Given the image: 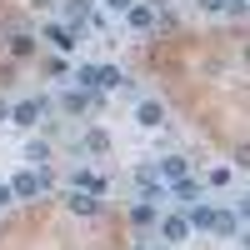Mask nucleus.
Returning a JSON list of instances; mask_svg holds the SVG:
<instances>
[{"label": "nucleus", "mask_w": 250, "mask_h": 250, "mask_svg": "<svg viewBox=\"0 0 250 250\" xmlns=\"http://www.w3.org/2000/svg\"><path fill=\"white\" fill-rule=\"evenodd\" d=\"M130 220H135V225H150V220H155V200H140L135 210H130Z\"/></svg>", "instance_id": "17"}, {"label": "nucleus", "mask_w": 250, "mask_h": 250, "mask_svg": "<svg viewBox=\"0 0 250 250\" xmlns=\"http://www.w3.org/2000/svg\"><path fill=\"white\" fill-rule=\"evenodd\" d=\"M125 15H130V25H135V30H150V25H155V5H130Z\"/></svg>", "instance_id": "9"}, {"label": "nucleus", "mask_w": 250, "mask_h": 250, "mask_svg": "<svg viewBox=\"0 0 250 250\" xmlns=\"http://www.w3.org/2000/svg\"><path fill=\"white\" fill-rule=\"evenodd\" d=\"M75 80H80V90H100V65H80Z\"/></svg>", "instance_id": "13"}, {"label": "nucleus", "mask_w": 250, "mask_h": 250, "mask_svg": "<svg viewBox=\"0 0 250 250\" xmlns=\"http://www.w3.org/2000/svg\"><path fill=\"white\" fill-rule=\"evenodd\" d=\"M215 235H225V240L240 235V220H235V215H215Z\"/></svg>", "instance_id": "15"}, {"label": "nucleus", "mask_w": 250, "mask_h": 250, "mask_svg": "<svg viewBox=\"0 0 250 250\" xmlns=\"http://www.w3.org/2000/svg\"><path fill=\"white\" fill-rule=\"evenodd\" d=\"M140 250H170V245H140Z\"/></svg>", "instance_id": "28"}, {"label": "nucleus", "mask_w": 250, "mask_h": 250, "mask_svg": "<svg viewBox=\"0 0 250 250\" xmlns=\"http://www.w3.org/2000/svg\"><path fill=\"white\" fill-rule=\"evenodd\" d=\"M240 245H245V250H250V235H240Z\"/></svg>", "instance_id": "29"}, {"label": "nucleus", "mask_w": 250, "mask_h": 250, "mask_svg": "<svg viewBox=\"0 0 250 250\" xmlns=\"http://www.w3.org/2000/svg\"><path fill=\"white\" fill-rule=\"evenodd\" d=\"M65 205H70L75 215H95V210H100V200H95L90 190H70V195H65Z\"/></svg>", "instance_id": "6"}, {"label": "nucleus", "mask_w": 250, "mask_h": 250, "mask_svg": "<svg viewBox=\"0 0 250 250\" xmlns=\"http://www.w3.org/2000/svg\"><path fill=\"white\" fill-rule=\"evenodd\" d=\"M170 195H175L180 205H195V195H200V185H195V180H185V175H180V180L170 185Z\"/></svg>", "instance_id": "10"}, {"label": "nucleus", "mask_w": 250, "mask_h": 250, "mask_svg": "<svg viewBox=\"0 0 250 250\" xmlns=\"http://www.w3.org/2000/svg\"><path fill=\"white\" fill-rule=\"evenodd\" d=\"M220 10H225V15H245L250 5H245V0H220Z\"/></svg>", "instance_id": "22"}, {"label": "nucleus", "mask_w": 250, "mask_h": 250, "mask_svg": "<svg viewBox=\"0 0 250 250\" xmlns=\"http://www.w3.org/2000/svg\"><path fill=\"white\" fill-rule=\"evenodd\" d=\"M75 190H90V195H100V190H105V180H100V175H90V170H80V175H75Z\"/></svg>", "instance_id": "14"}, {"label": "nucleus", "mask_w": 250, "mask_h": 250, "mask_svg": "<svg viewBox=\"0 0 250 250\" xmlns=\"http://www.w3.org/2000/svg\"><path fill=\"white\" fill-rule=\"evenodd\" d=\"M25 160H30V165H40V160H50V150H45V145H40V140H35V145H30V150H25Z\"/></svg>", "instance_id": "21"}, {"label": "nucleus", "mask_w": 250, "mask_h": 250, "mask_svg": "<svg viewBox=\"0 0 250 250\" xmlns=\"http://www.w3.org/2000/svg\"><path fill=\"white\" fill-rule=\"evenodd\" d=\"M105 5H110V10L120 15V10H130V5H135V0H105Z\"/></svg>", "instance_id": "24"}, {"label": "nucleus", "mask_w": 250, "mask_h": 250, "mask_svg": "<svg viewBox=\"0 0 250 250\" xmlns=\"http://www.w3.org/2000/svg\"><path fill=\"white\" fill-rule=\"evenodd\" d=\"M160 235H165V245H175V240L190 235V220H185V215H165L160 220Z\"/></svg>", "instance_id": "3"}, {"label": "nucleus", "mask_w": 250, "mask_h": 250, "mask_svg": "<svg viewBox=\"0 0 250 250\" xmlns=\"http://www.w3.org/2000/svg\"><path fill=\"white\" fill-rule=\"evenodd\" d=\"M160 175H165V180H180V175H185V160H180V155L160 160Z\"/></svg>", "instance_id": "16"}, {"label": "nucleus", "mask_w": 250, "mask_h": 250, "mask_svg": "<svg viewBox=\"0 0 250 250\" xmlns=\"http://www.w3.org/2000/svg\"><path fill=\"white\" fill-rule=\"evenodd\" d=\"M135 120H140V125H145V130H155V125H160V120H165V110H160V105H155V100H140V110H135Z\"/></svg>", "instance_id": "7"}, {"label": "nucleus", "mask_w": 250, "mask_h": 250, "mask_svg": "<svg viewBox=\"0 0 250 250\" xmlns=\"http://www.w3.org/2000/svg\"><path fill=\"white\" fill-rule=\"evenodd\" d=\"M45 35L55 40V50H75V30H70V25H50Z\"/></svg>", "instance_id": "12"}, {"label": "nucleus", "mask_w": 250, "mask_h": 250, "mask_svg": "<svg viewBox=\"0 0 250 250\" xmlns=\"http://www.w3.org/2000/svg\"><path fill=\"white\" fill-rule=\"evenodd\" d=\"M215 215H220V210H210V205H190V210H185L190 230H215Z\"/></svg>", "instance_id": "4"}, {"label": "nucleus", "mask_w": 250, "mask_h": 250, "mask_svg": "<svg viewBox=\"0 0 250 250\" xmlns=\"http://www.w3.org/2000/svg\"><path fill=\"white\" fill-rule=\"evenodd\" d=\"M100 90H130V80H125L115 65H100Z\"/></svg>", "instance_id": "8"}, {"label": "nucleus", "mask_w": 250, "mask_h": 250, "mask_svg": "<svg viewBox=\"0 0 250 250\" xmlns=\"http://www.w3.org/2000/svg\"><path fill=\"white\" fill-rule=\"evenodd\" d=\"M10 50H15V55H30V50H35V35H25V30H20V35L10 40Z\"/></svg>", "instance_id": "19"}, {"label": "nucleus", "mask_w": 250, "mask_h": 250, "mask_svg": "<svg viewBox=\"0 0 250 250\" xmlns=\"http://www.w3.org/2000/svg\"><path fill=\"white\" fill-rule=\"evenodd\" d=\"M85 150H95V155H105V150H110V140H105V130H90V135H85Z\"/></svg>", "instance_id": "18"}, {"label": "nucleus", "mask_w": 250, "mask_h": 250, "mask_svg": "<svg viewBox=\"0 0 250 250\" xmlns=\"http://www.w3.org/2000/svg\"><path fill=\"white\" fill-rule=\"evenodd\" d=\"M195 5H200V10H220V0H195Z\"/></svg>", "instance_id": "26"}, {"label": "nucleus", "mask_w": 250, "mask_h": 250, "mask_svg": "<svg viewBox=\"0 0 250 250\" xmlns=\"http://www.w3.org/2000/svg\"><path fill=\"white\" fill-rule=\"evenodd\" d=\"M90 20V0H70L65 5V25H85Z\"/></svg>", "instance_id": "11"}, {"label": "nucleus", "mask_w": 250, "mask_h": 250, "mask_svg": "<svg viewBox=\"0 0 250 250\" xmlns=\"http://www.w3.org/2000/svg\"><path fill=\"white\" fill-rule=\"evenodd\" d=\"M15 200V190H10V185H0V205H10Z\"/></svg>", "instance_id": "25"}, {"label": "nucleus", "mask_w": 250, "mask_h": 250, "mask_svg": "<svg viewBox=\"0 0 250 250\" xmlns=\"http://www.w3.org/2000/svg\"><path fill=\"white\" fill-rule=\"evenodd\" d=\"M45 185H50V175H45V165H40V170H20V175L10 180V190H15L20 200H35Z\"/></svg>", "instance_id": "1"}, {"label": "nucleus", "mask_w": 250, "mask_h": 250, "mask_svg": "<svg viewBox=\"0 0 250 250\" xmlns=\"http://www.w3.org/2000/svg\"><path fill=\"white\" fill-rule=\"evenodd\" d=\"M170 190L160 185V170L155 165H140V200H165Z\"/></svg>", "instance_id": "2"}, {"label": "nucleus", "mask_w": 250, "mask_h": 250, "mask_svg": "<svg viewBox=\"0 0 250 250\" xmlns=\"http://www.w3.org/2000/svg\"><path fill=\"white\" fill-rule=\"evenodd\" d=\"M40 115H45V100H25V105H15V110H10L15 125H35Z\"/></svg>", "instance_id": "5"}, {"label": "nucleus", "mask_w": 250, "mask_h": 250, "mask_svg": "<svg viewBox=\"0 0 250 250\" xmlns=\"http://www.w3.org/2000/svg\"><path fill=\"white\" fill-rule=\"evenodd\" d=\"M85 105H90L85 90H70V95H65V110H85Z\"/></svg>", "instance_id": "20"}, {"label": "nucleus", "mask_w": 250, "mask_h": 250, "mask_svg": "<svg viewBox=\"0 0 250 250\" xmlns=\"http://www.w3.org/2000/svg\"><path fill=\"white\" fill-rule=\"evenodd\" d=\"M235 160H240V170H245V165H250V140H245L240 150H235Z\"/></svg>", "instance_id": "23"}, {"label": "nucleus", "mask_w": 250, "mask_h": 250, "mask_svg": "<svg viewBox=\"0 0 250 250\" xmlns=\"http://www.w3.org/2000/svg\"><path fill=\"white\" fill-rule=\"evenodd\" d=\"M240 215H245V220H250V195H245V200H240Z\"/></svg>", "instance_id": "27"}, {"label": "nucleus", "mask_w": 250, "mask_h": 250, "mask_svg": "<svg viewBox=\"0 0 250 250\" xmlns=\"http://www.w3.org/2000/svg\"><path fill=\"white\" fill-rule=\"evenodd\" d=\"M245 60H250V40H245Z\"/></svg>", "instance_id": "30"}]
</instances>
